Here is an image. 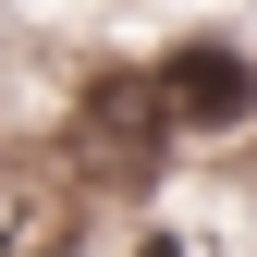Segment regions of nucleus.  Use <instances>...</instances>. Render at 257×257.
<instances>
[{"label": "nucleus", "mask_w": 257, "mask_h": 257, "mask_svg": "<svg viewBox=\"0 0 257 257\" xmlns=\"http://www.w3.org/2000/svg\"><path fill=\"white\" fill-rule=\"evenodd\" d=\"M159 110H172L184 135H233V122L257 110V61L233 37H184L172 61H159Z\"/></svg>", "instance_id": "obj_1"}, {"label": "nucleus", "mask_w": 257, "mask_h": 257, "mask_svg": "<svg viewBox=\"0 0 257 257\" xmlns=\"http://www.w3.org/2000/svg\"><path fill=\"white\" fill-rule=\"evenodd\" d=\"M135 257H196V245H172V233H147V245H135Z\"/></svg>", "instance_id": "obj_2"}]
</instances>
